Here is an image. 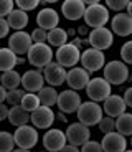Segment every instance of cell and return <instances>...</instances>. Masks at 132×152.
Segmentation results:
<instances>
[{"mask_svg":"<svg viewBox=\"0 0 132 152\" xmlns=\"http://www.w3.org/2000/svg\"><path fill=\"white\" fill-rule=\"evenodd\" d=\"M86 4V13H84V25L96 30V28H104L111 18L109 8L104 4H101L99 0H84Z\"/></svg>","mask_w":132,"mask_h":152,"instance_id":"obj_1","label":"cell"},{"mask_svg":"<svg viewBox=\"0 0 132 152\" xmlns=\"http://www.w3.org/2000/svg\"><path fill=\"white\" fill-rule=\"evenodd\" d=\"M102 76L112 86H121L127 80H131V69L122 60H111L102 69Z\"/></svg>","mask_w":132,"mask_h":152,"instance_id":"obj_2","label":"cell"},{"mask_svg":"<svg viewBox=\"0 0 132 152\" xmlns=\"http://www.w3.org/2000/svg\"><path fill=\"white\" fill-rule=\"evenodd\" d=\"M53 48L48 43H35L26 55V60L35 69H45L50 63H53Z\"/></svg>","mask_w":132,"mask_h":152,"instance_id":"obj_3","label":"cell"},{"mask_svg":"<svg viewBox=\"0 0 132 152\" xmlns=\"http://www.w3.org/2000/svg\"><path fill=\"white\" fill-rule=\"evenodd\" d=\"M111 94H112V84L106 80L104 76L91 78L89 84H88V88H86V96L89 98V101L104 103Z\"/></svg>","mask_w":132,"mask_h":152,"instance_id":"obj_4","label":"cell"},{"mask_svg":"<svg viewBox=\"0 0 132 152\" xmlns=\"http://www.w3.org/2000/svg\"><path fill=\"white\" fill-rule=\"evenodd\" d=\"M76 116H78V121L81 124L93 127V126H98L101 122V119L104 118V109H102V106H99V103L86 101V103L81 104Z\"/></svg>","mask_w":132,"mask_h":152,"instance_id":"obj_5","label":"cell"},{"mask_svg":"<svg viewBox=\"0 0 132 152\" xmlns=\"http://www.w3.org/2000/svg\"><path fill=\"white\" fill-rule=\"evenodd\" d=\"M81 55H83V51L69 42L64 46H61V48L56 50V53H55V61L60 63L63 68L71 69V68H76L78 63H81Z\"/></svg>","mask_w":132,"mask_h":152,"instance_id":"obj_6","label":"cell"},{"mask_svg":"<svg viewBox=\"0 0 132 152\" xmlns=\"http://www.w3.org/2000/svg\"><path fill=\"white\" fill-rule=\"evenodd\" d=\"M43 147L48 152H61L66 145H68V137L66 132L58 127H51L43 134Z\"/></svg>","mask_w":132,"mask_h":152,"instance_id":"obj_7","label":"cell"},{"mask_svg":"<svg viewBox=\"0 0 132 152\" xmlns=\"http://www.w3.org/2000/svg\"><path fill=\"white\" fill-rule=\"evenodd\" d=\"M15 142L18 149H33L35 145L40 142V134L38 129L35 126L28 124V126H22V127H17L15 131Z\"/></svg>","mask_w":132,"mask_h":152,"instance_id":"obj_8","label":"cell"},{"mask_svg":"<svg viewBox=\"0 0 132 152\" xmlns=\"http://www.w3.org/2000/svg\"><path fill=\"white\" fill-rule=\"evenodd\" d=\"M106 63V56L104 51H99L96 48H86L81 55V66L89 73H96L99 69H104Z\"/></svg>","mask_w":132,"mask_h":152,"instance_id":"obj_9","label":"cell"},{"mask_svg":"<svg viewBox=\"0 0 132 152\" xmlns=\"http://www.w3.org/2000/svg\"><path fill=\"white\" fill-rule=\"evenodd\" d=\"M114 43V33L112 30H109L107 27L104 28H96L91 30L89 37H88V45L91 48H96L99 51H106L109 50Z\"/></svg>","mask_w":132,"mask_h":152,"instance_id":"obj_10","label":"cell"},{"mask_svg":"<svg viewBox=\"0 0 132 152\" xmlns=\"http://www.w3.org/2000/svg\"><path fill=\"white\" fill-rule=\"evenodd\" d=\"M7 42H8L7 46L12 50V51H15L18 56L28 55V51L31 50V46L35 45L33 40H31V33H26L25 30L23 31H13V33L8 37Z\"/></svg>","mask_w":132,"mask_h":152,"instance_id":"obj_11","label":"cell"},{"mask_svg":"<svg viewBox=\"0 0 132 152\" xmlns=\"http://www.w3.org/2000/svg\"><path fill=\"white\" fill-rule=\"evenodd\" d=\"M66 137H68V144L83 147L88 141H91V127L81 124L79 121L73 122L66 127Z\"/></svg>","mask_w":132,"mask_h":152,"instance_id":"obj_12","label":"cell"},{"mask_svg":"<svg viewBox=\"0 0 132 152\" xmlns=\"http://www.w3.org/2000/svg\"><path fill=\"white\" fill-rule=\"evenodd\" d=\"M81 104H83L81 96H79V93L74 91V89H64V91L60 93V99H58L60 113H63V114L78 113Z\"/></svg>","mask_w":132,"mask_h":152,"instance_id":"obj_13","label":"cell"},{"mask_svg":"<svg viewBox=\"0 0 132 152\" xmlns=\"http://www.w3.org/2000/svg\"><path fill=\"white\" fill-rule=\"evenodd\" d=\"M45 76L42 69H26L22 75V88L26 93H40L45 88Z\"/></svg>","mask_w":132,"mask_h":152,"instance_id":"obj_14","label":"cell"},{"mask_svg":"<svg viewBox=\"0 0 132 152\" xmlns=\"http://www.w3.org/2000/svg\"><path fill=\"white\" fill-rule=\"evenodd\" d=\"M89 81H91V73L86 71L83 66H76V68L68 69L66 84L69 86V89H74V91L86 89L88 84H89Z\"/></svg>","mask_w":132,"mask_h":152,"instance_id":"obj_15","label":"cell"},{"mask_svg":"<svg viewBox=\"0 0 132 152\" xmlns=\"http://www.w3.org/2000/svg\"><path fill=\"white\" fill-rule=\"evenodd\" d=\"M56 121V114L51 107L42 106L40 109H36L33 114H31V126H35L36 129L40 131H48L53 127Z\"/></svg>","mask_w":132,"mask_h":152,"instance_id":"obj_16","label":"cell"},{"mask_svg":"<svg viewBox=\"0 0 132 152\" xmlns=\"http://www.w3.org/2000/svg\"><path fill=\"white\" fill-rule=\"evenodd\" d=\"M43 76H45V81L48 83V86L58 88L63 83H66V78H68V69L63 68L60 63L53 61L43 69Z\"/></svg>","mask_w":132,"mask_h":152,"instance_id":"obj_17","label":"cell"},{"mask_svg":"<svg viewBox=\"0 0 132 152\" xmlns=\"http://www.w3.org/2000/svg\"><path fill=\"white\" fill-rule=\"evenodd\" d=\"M111 30L114 35L117 37H131L132 35V17L129 15L127 12H122V13H116L111 20Z\"/></svg>","mask_w":132,"mask_h":152,"instance_id":"obj_18","label":"cell"},{"mask_svg":"<svg viewBox=\"0 0 132 152\" xmlns=\"http://www.w3.org/2000/svg\"><path fill=\"white\" fill-rule=\"evenodd\" d=\"M86 8L88 7L84 4V0H64L61 4V13L66 20L76 22V20L84 18Z\"/></svg>","mask_w":132,"mask_h":152,"instance_id":"obj_19","label":"cell"},{"mask_svg":"<svg viewBox=\"0 0 132 152\" xmlns=\"http://www.w3.org/2000/svg\"><path fill=\"white\" fill-rule=\"evenodd\" d=\"M102 109H104L106 116H111V118H114V119L121 118L122 114L127 113V104H125V101H124V96L111 94L109 98L102 103Z\"/></svg>","mask_w":132,"mask_h":152,"instance_id":"obj_20","label":"cell"},{"mask_svg":"<svg viewBox=\"0 0 132 152\" xmlns=\"http://www.w3.org/2000/svg\"><path fill=\"white\" fill-rule=\"evenodd\" d=\"M36 25L46 31H51L60 25V15L51 7H45L36 13Z\"/></svg>","mask_w":132,"mask_h":152,"instance_id":"obj_21","label":"cell"},{"mask_svg":"<svg viewBox=\"0 0 132 152\" xmlns=\"http://www.w3.org/2000/svg\"><path fill=\"white\" fill-rule=\"evenodd\" d=\"M102 149L104 152H125L127 151V139L121 132H111L102 137Z\"/></svg>","mask_w":132,"mask_h":152,"instance_id":"obj_22","label":"cell"},{"mask_svg":"<svg viewBox=\"0 0 132 152\" xmlns=\"http://www.w3.org/2000/svg\"><path fill=\"white\" fill-rule=\"evenodd\" d=\"M8 122L15 127H22V126H28L31 122V114L22 106H13L10 107V116H8Z\"/></svg>","mask_w":132,"mask_h":152,"instance_id":"obj_23","label":"cell"},{"mask_svg":"<svg viewBox=\"0 0 132 152\" xmlns=\"http://www.w3.org/2000/svg\"><path fill=\"white\" fill-rule=\"evenodd\" d=\"M18 55L15 51H12L8 46L0 50V69H2V73L12 71L15 66H18Z\"/></svg>","mask_w":132,"mask_h":152,"instance_id":"obj_24","label":"cell"},{"mask_svg":"<svg viewBox=\"0 0 132 152\" xmlns=\"http://www.w3.org/2000/svg\"><path fill=\"white\" fill-rule=\"evenodd\" d=\"M7 22H8V25H10L12 30L23 31V28L28 25L30 18H28V13H26V12L20 10V8H15V10L7 17Z\"/></svg>","mask_w":132,"mask_h":152,"instance_id":"obj_25","label":"cell"},{"mask_svg":"<svg viewBox=\"0 0 132 152\" xmlns=\"http://www.w3.org/2000/svg\"><path fill=\"white\" fill-rule=\"evenodd\" d=\"M68 38H69L68 30L58 27V28H55V30L48 31V45L51 46V48L58 50V48H61V46H64L66 43H69Z\"/></svg>","mask_w":132,"mask_h":152,"instance_id":"obj_26","label":"cell"},{"mask_svg":"<svg viewBox=\"0 0 132 152\" xmlns=\"http://www.w3.org/2000/svg\"><path fill=\"white\" fill-rule=\"evenodd\" d=\"M40 96V101H42V106H46V107H51L56 104L58 106V99H60V93L56 91V88L53 86H45L42 91L38 93Z\"/></svg>","mask_w":132,"mask_h":152,"instance_id":"obj_27","label":"cell"},{"mask_svg":"<svg viewBox=\"0 0 132 152\" xmlns=\"http://www.w3.org/2000/svg\"><path fill=\"white\" fill-rule=\"evenodd\" d=\"M2 86L8 91L12 89H18L22 86V75L15 69H12V71H5L2 73Z\"/></svg>","mask_w":132,"mask_h":152,"instance_id":"obj_28","label":"cell"},{"mask_svg":"<svg viewBox=\"0 0 132 152\" xmlns=\"http://www.w3.org/2000/svg\"><path fill=\"white\" fill-rule=\"evenodd\" d=\"M116 131L121 132L122 136L132 137V113H125L116 119Z\"/></svg>","mask_w":132,"mask_h":152,"instance_id":"obj_29","label":"cell"},{"mask_svg":"<svg viewBox=\"0 0 132 152\" xmlns=\"http://www.w3.org/2000/svg\"><path fill=\"white\" fill-rule=\"evenodd\" d=\"M20 106L23 107V109H26L30 114H33L36 109H40L42 107V101H40V96L36 94V93H26L25 96H23V101Z\"/></svg>","mask_w":132,"mask_h":152,"instance_id":"obj_30","label":"cell"},{"mask_svg":"<svg viewBox=\"0 0 132 152\" xmlns=\"http://www.w3.org/2000/svg\"><path fill=\"white\" fill-rule=\"evenodd\" d=\"M15 136L10 134L8 131L0 132V152H13L15 151Z\"/></svg>","mask_w":132,"mask_h":152,"instance_id":"obj_31","label":"cell"},{"mask_svg":"<svg viewBox=\"0 0 132 152\" xmlns=\"http://www.w3.org/2000/svg\"><path fill=\"white\" fill-rule=\"evenodd\" d=\"M25 94H26V91H25V89H22V88H18V89H12V91H8V94H7V104L10 107L20 106Z\"/></svg>","mask_w":132,"mask_h":152,"instance_id":"obj_32","label":"cell"},{"mask_svg":"<svg viewBox=\"0 0 132 152\" xmlns=\"http://www.w3.org/2000/svg\"><path fill=\"white\" fill-rule=\"evenodd\" d=\"M98 127L104 136L106 134H111V132H116V119L104 114V118L101 119V122L98 124Z\"/></svg>","mask_w":132,"mask_h":152,"instance_id":"obj_33","label":"cell"},{"mask_svg":"<svg viewBox=\"0 0 132 152\" xmlns=\"http://www.w3.org/2000/svg\"><path fill=\"white\" fill-rule=\"evenodd\" d=\"M129 0H106V7L109 10H114L116 13H122L124 10H127Z\"/></svg>","mask_w":132,"mask_h":152,"instance_id":"obj_34","label":"cell"},{"mask_svg":"<svg viewBox=\"0 0 132 152\" xmlns=\"http://www.w3.org/2000/svg\"><path fill=\"white\" fill-rule=\"evenodd\" d=\"M119 55H121V60L124 61L125 65H132V40L125 42L124 45L121 46Z\"/></svg>","mask_w":132,"mask_h":152,"instance_id":"obj_35","label":"cell"},{"mask_svg":"<svg viewBox=\"0 0 132 152\" xmlns=\"http://www.w3.org/2000/svg\"><path fill=\"white\" fill-rule=\"evenodd\" d=\"M40 4H42L40 0H17V2H15L17 8L26 12V13H28V12H31V10H36Z\"/></svg>","mask_w":132,"mask_h":152,"instance_id":"obj_36","label":"cell"},{"mask_svg":"<svg viewBox=\"0 0 132 152\" xmlns=\"http://www.w3.org/2000/svg\"><path fill=\"white\" fill-rule=\"evenodd\" d=\"M31 40H33V43H48V31L36 27L31 31Z\"/></svg>","mask_w":132,"mask_h":152,"instance_id":"obj_37","label":"cell"},{"mask_svg":"<svg viewBox=\"0 0 132 152\" xmlns=\"http://www.w3.org/2000/svg\"><path fill=\"white\" fill-rule=\"evenodd\" d=\"M81 152H104V149H102V144L99 141L91 139L81 147Z\"/></svg>","mask_w":132,"mask_h":152,"instance_id":"obj_38","label":"cell"},{"mask_svg":"<svg viewBox=\"0 0 132 152\" xmlns=\"http://www.w3.org/2000/svg\"><path fill=\"white\" fill-rule=\"evenodd\" d=\"M13 5H15V2H12V0H2L0 2V17L2 18H7L12 12L15 10Z\"/></svg>","mask_w":132,"mask_h":152,"instance_id":"obj_39","label":"cell"},{"mask_svg":"<svg viewBox=\"0 0 132 152\" xmlns=\"http://www.w3.org/2000/svg\"><path fill=\"white\" fill-rule=\"evenodd\" d=\"M10 25H8V22H7V18H0V38H7L8 40V37H10Z\"/></svg>","mask_w":132,"mask_h":152,"instance_id":"obj_40","label":"cell"},{"mask_svg":"<svg viewBox=\"0 0 132 152\" xmlns=\"http://www.w3.org/2000/svg\"><path fill=\"white\" fill-rule=\"evenodd\" d=\"M8 116H10V107H8L7 103L0 104V119L2 121H8Z\"/></svg>","mask_w":132,"mask_h":152,"instance_id":"obj_41","label":"cell"},{"mask_svg":"<svg viewBox=\"0 0 132 152\" xmlns=\"http://www.w3.org/2000/svg\"><path fill=\"white\" fill-rule=\"evenodd\" d=\"M76 30H78V37H81V38H88L91 33L88 25H79V28H76Z\"/></svg>","mask_w":132,"mask_h":152,"instance_id":"obj_42","label":"cell"},{"mask_svg":"<svg viewBox=\"0 0 132 152\" xmlns=\"http://www.w3.org/2000/svg\"><path fill=\"white\" fill-rule=\"evenodd\" d=\"M122 96H124V101H125V104H127V107H132V86L127 88Z\"/></svg>","mask_w":132,"mask_h":152,"instance_id":"obj_43","label":"cell"},{"mask_svg":"<svg viewBox=\"0 0 132 152\" xmlns=\"http://www.w3.org/2000/svg\"><path fill=\"white\" fill-rule=\"evenodd\" d=\"M71 43H73V45H74V46H78L79 50H81V48H83V45H84V43H88V38H81V37H76V38H73V40H71Z\"/></svg>","mask_w":132,"mask_h":152,"instance_id":"obj_44","label":"cell"},{"mask_svg":"<svg viewBox=\"0 0 132 152\" xmlns=\"http://www.w3.org/2000/svg\"><path fill=\"white\" fill-rule=\"evenodd\" d=\"M7 94H8V89H5L4 86L0 88V101L2 103H7Z\"/></svg>","mask_w":132,"mask_h":152,"instance_id":"obj_45","label":"cell"},{"mask_svg":"<svg viewBox=\"0 0 132 152\" xmlns=\"http://www.w3.org/2000/svg\"><path fill=\"white\" fill-rule=\"evenodd\" d=\"M61 152H81V149H79V147H76V145L68 144V145H66V147H64Z\"/></svg>","mask_w":132,"mask_h":152,"instance_id":"obj_46","label":"cell"},{"mask_svg":"<svg viewBox=\"0 0 132 152\" xmlns=\"http://www.w3.org/2000/svg\"><path fill=\"white\" fill-rule=\"evenodd\" d=\"M68 35H69V38H76L78 37V30L76 28H68Z\"/></svg>","mask_w":132,"mask_h":152,"instance_id":"obj_47","label":"cell"},{"mask_svg":"<svg viewBox=\"0 0 132 152\" xmlns=\"http://www.w3.org/2000/svg\"><path fill=\"white\" fill-rule=\"evenodd\" d=\"M56 119H58V121H61V122H68V121H66V118H64V114H63V113L56 114Z\"/></svg>","mask_w":132,"mask_h":152,"instance_id":"obj_48","label":"cell"},{"mask_svg":"<svg viewBox=\"0 0 132 152\" xmlns=\"http://www.w3.org/2000/svg\"><path fill=\"white\" fill-rule=\"evenodd\" d=\"M125 12L132 17V0H129V5H127V10H125Z\"/></svg>","mask_w":132,"mask_h":152,"instance_id":"obj_49","label":"cell"},{"mask_svg":"<svg viewBox=\"0 0 132 152\" xmlns=\"http://www.w3.org/2000/svg\"><path fill=\"white\" fill-rule=\"evenodd\" d=\"M13 152H31V151H28V149H15Z\"/></svg>","mask_w":132,"mask_h":152,"instance_id":"obj_50","label":"cell"},{"mask_svg":"<svg viewBox=\"0 0 132 152\" xmlns=\"http://www.w3.org/2000/svg\"><path fill=\"white\" fill-rule=\"evenodd\" d=\"M23 63H25V58L20 56V58H18V65H23Z\"/></svg>","mask_w":132,"mask_h":152,"instance_id":"obj_51","label":"cell"},{"mask_svg":"<svg viewBox=\"0 0 132 152\" xmlns=\"http://www.w3.org/2000/svg\"><path fill=\"white\" fill-rule=\"evenodd\" d=\"M125 152H132V149H127V151H125Z\"/></svg>","mask_w":132,"mask_h":152,"instance_id":"obj_52","label":"cell"},{"mask_svg":"<svg viewBox=\"0 0 132 152\" xmlns=\"http://www.w3.org/2000/svg\"><path fill=\"white\" fill-rule=\"evenodd\" d=\"M131 81H132V71H131Z\"/></svg>","mask_w":132,"mask_h":152,"instance_id":"obj_53","label":"cell"},{"mask_svg":"<svg viewBox=\"0 0 132 152\" xmlns=\"http://www.w3.org/2000/svg\"><path fill=\"white\" fill-rule=\"evenodd\" d=\"M131 145H132V137H131Z\"/></svg>","mask_w":132,"mask_h":152,"instance_id":"obj_54","label":"cell"},{"mask_svg":"<svg viewBox=\"0 0 132 152\" xmlns=\"http://www.w3.org/2000/svg\"><path fill=\"white\" fill-rule=\"evenodd\" d=\"M42 152H48V151H42Z\"/></svg>","mask_w":132,"mask_h":152,"instance_id":"obj_55","label":"cell"}]
</instances>
